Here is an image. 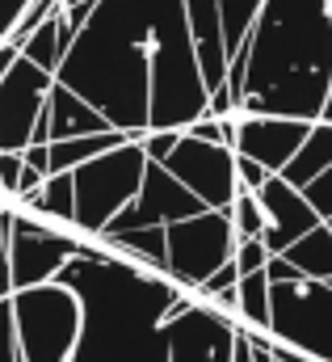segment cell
<instances>
[{
    "mask_svg": "<svg viewBox=\"0 0 332 362\" xmlns=\"http://www.w3.org/2000/svg\"><path fill=\"white\" fill-rule=\"evenodd\" d=\"M185 0H97L76 34L59 81L97 105L114 131H152V64L172 30H181Z\"/></svg>",
    "mask_w": 332,
    "mask_h": 362,
    "instance_id": "6da1fadb",
    "label": "cell"
},
{
    "mask_svg": "<svg viewBox=\"0 0 332 362\" xmlns=\"http://www.w3.org/2000/svg\"><path fill=\"white\" fill-rule=\"evenodd\" d=\"M59 282H68L84 303V329L72 362H172L168 316L185 312L198 295L172 274L131 262L101 240L72 257Z\"/></svg>",
    "mask_w": 332,
    "mask_h": 362,
    "instance_id": "7a4b0ae2",
    "label": "cell"
},
{
    "mask_svg": "<svg viewBox=\"0 0 332 362\" xmlns=\"http://www.w3.org/2000/svg\"><path fill=\"white\" fill-rule=\"evenodd\" d=\"M232 59L244 64L240 110L320 122L332 93V0H265Z\"/></svg>",
    "mask_w": 332,
    "mask_h": 362,
    "instance_id": "3957f363",
    "label": "cell"
},
{
    "mask_svg": "<svg viewBox=\"0 0 332 362\" xmlns=\"http://www.w3.org/2000/svg\"><path fill=\"white\" fill-rule=\"evenodd\" d=\"M13 320L21 362H72L84 329V303L68 282L13 291Z\"/></svg>",
    "mask_w": 332,
    "mask_h": 362,
    "instance_id": "277c9868",
    "label": "cell"
},
{
    "mask_svg": "<svg viewBox=\"0 0 332 362\" xmlns=\"http://www.w3.org/2000/svg\"><path fill=\"white\" fill-rule=\"evenodd\" d=\"M148 165L152 160L143 152V139H126V144L93 156L88 165L72 169L76 173V232L97 240L139 198Z\"/></svg>",
    "mask_w": 332,
    "mask_h": 362,
    "instance_id": "5b68a950",
    "label": "cell"
},
{
    "mask_svg": "<svg viewBox=\"0 0 332 362\" xmlns=\"http://www.w3.org/2000/svg\"><path fill=\"white\" fill-rule=\"evenodd\" d=\"M269 333L307 354L316 362H332V282L320 278H286V282H273V295H269Z\"/></svg>",
    "mask_w": 332,
    "mask_h": 362,
    "instance_id": "8992f818",
    "label": "cell"
},
{
    "mask_svg": "<svg viewBox=\"0 0 332 362\" xmlns=\"http://www.w3.org/2000/svg\"><path fill=\"white\" fill-rule=\"evenodd\" d=\"M64 223L34 215L30 206H13V240H8V266H13V291L55 282L72 257L88 253L93 236H81L76 228L59 232Z\"/></svg>",
    "mask_w": 332,
    "mask_h": 362,
    "instance_id": "52a82bcc",
    "label": "cell"
},
{
    "mask_svg": "<svg viewBox=\"0 0 332 362\" xmlns=\"http://www.w3.org/2000/svg\"><path fill=\"white\" fill-rule=\"evenodd\" d=\"M236 228L227 211H202L189 219L168 223V274L185 291H202L215 274L236 257Z\"/></svg>",
    "mask_w": 332,
    "mask_h": 362,
    "instance_id": "ba28073f",
    "label": "cell"
},
{
    "mask_svg": "<svg viewBox=\"0 0 332 362\" xmlns=\"http://www.w3.org/2000/svg\"><path fill=\"white\" fill-rule=\"evenodd\" d=\"M55 81H59L55 72L38 68L25 55L8 68V76L0 81V152H25L34 144L38 118L47 114Z\"/></svg>",
    "mask_w": 332,
    "mask_h": 362,
    "instance_id": "9c48e42d",
    "label": "cell"
},
{
    "mask_svg": "<svg viewBox=\"0 0 332 362\" xmlns=\"http://www.w3.org/2000/svg\"><path fill=\"white\" fill-rule=\"evenodd\" d=\"M240 325H244L240 316L194 295L185 312L168 316V354L172 362H236Z\"/></svg>",
    "mask_w": 332,
    "mask_h": 362,
    "instance_id": "30bf717a",
    "label": "cell"
},
{
    "mask_svg": "<svg viewBox=\"0 0 332 362\" xmlns=\"http://www.w3.org/2000/svg\"><path fill=\"white\" fill-rule=\"evenodd\" d=\"M165 169L172 177H181L211 211H227L240 177H236V148L227 144H206L181 131V144L172 148V156L165 160Z\"/></svg>",
    "mask_w": 332,
    "mask_h": 362,
    "instance_id": "8fae6325",
    "label": "cell"
},
{
    "mask_svg": "<svg viewBox=\"0 0 332 362\" xmlns=\"http://www.w3.org/2000/svg\"><path fill=\"white\" fill-rule=\"evenodd\" d=\"M206 202L185 185L181 177H172L160 160L148 165V177H143V189L139 198L101 232V236H114V232H131V228H168L177 219H189V215H202Z\"/></svg>",
    "mask_w": 332,
    "mask_h": 362,
    "instance_id": "7c38bea8",
    "label": "cell"
},
{
    "mask_svg": "<svg viewBox=\"0 0 332 362\" xmlns=\"http://www.w3.org/2000/svg\"><path fill=\"white\" fill-rule=\"evenodd\" d=\"M316 122L303 118H282V114H249L236 110L232 114V148L240 156L261 160L269 173H286V165L299 156V148L307 144Z\"/></svg>",
    "mask_w": 332,
    "mask_h": 362,
    "instance_id": "4fadbf2b",
    "label": "cell"
},
{
    "mask_svg": "<svg viewBox=\"0 0 332 362\" xmlns=\"http://www.w3.org/2000/svg\"><path fill=\"white\" fill-rule=\"evenodd\" d=\"M256 198L265 206V245H269V253H286L295 240H303L307 232H316L324 223L320 211L312 206V198L299 185H290L282 173H273L265 181L256 189Z\"/></svg>",
    "mask_w": 332,
    "mask_h": 362,
    "instance_id": "5bb4252c",
    "label": "cell"
},
{
    "mask_svg": "<svg viewBox=\"0 0 332 362\" xmlns=\"http://www.w3.org/2000/svg\"><path fill=\"white\" fill-rule=\"evenodd\" d=\"M185 17H189V30H194V42H198V59H202V76L211 93L227 85V42H223V8L219 0H185Z\"/></svg>",
    "mask_w": 332,
    "mask_h": 362,
    "instance_id": "9a60e30c",
    "label": "cell"
},
{
    "mask_svg": "<svg viewBox=\"0 0 332 362\" xmlns=\"http://www.w3.org/2000/svg\"><path fill=\"white\" fill-rule=\"evenodd\" d=\"M47 131H51V144H55V139H76V135H101V131H114V127L76 89H68L64 81H55L51 101H47Z\"/></svg>",
    "mask_w": 332,
    "mask_h": 362,
    "instance_id": "2e32d148",
    "label": "cell"
},
{
    "mask_svg": "<svg viewBox=\"0 0 332 362\" xmlns=\"http://www.w3.org/2000/svg\"><path fill=\"white\" fill-rule=\"evenodd\" d=\"M76 34H81V25L72 21V13L59 4L25 42H21V55L25 59H34L38 68H47V72H55L59 76V64L68 59V51H72V42H76Z\"/></svg>",
    "mask_w": 332,
    "mask_h": 362,
    "instance_id": "e0dca14e",
    "label": "cell"
},
{
    "mask_svg": "<svg viewBox=\"0 0 332 362\" xmlns=\"http://www.w3.org/2000/svg\"><path fill=\"white\" fill-rule=\"evenodd\" d=\"M97 240L131 262H143L152 270L168 274V228H131V232H114V236H97Z\"/></svg>",
    "mask_w": 332,
    "mask_h": 362,
    "instance_id": "ac0fdd59",
    "label": "cell"
},
{
    "mask_svg": "<svg viewBox=\"0 0 332 362\" xmlns=\"http://www.w3.org/2000/svg\"><path fill=\"white\" fill-rule=\"evenodd\" d=\"M17 206H30L42 219H55L64 228H76V173H51V177L42 181L38 194H30Z\"/></svg>",
    "mask_w": 332,
    "mask_h": 362,
    "instance_id": "d6986e66",
    "label": "cell"
},
{
    "mask_svg": "<svg viewBox=\"0 0 332 362\" xmlns=\"http://www.w3.org/2000/svg\"><path fill=\"white\" fill-rule=\"evenodd\" d=\"M328 165H332V122H324V118H320V122L312 127L307 144L299 148V156L286 165V173H282V177L290 181V185H299V189H307V185L320 177Z\"/></svg>",
    "mask_w": 332,
    "mask_h": 362,
    "instance_id": "ffe728a7",
    "label": "cell"
},
{
    "mask_svg": "<svg viewBox=\"0 0 332 362\" xmlns=\"http://www.w3.org/2000/svg\"><path fill=\"white\" fill-rule=\"evenodd\" d=\"M282 257H286L290 266H299L307 278L332 282V228L328 223H320L316 232H307L303 240H295Z\"/></svg>",
    "mask_w": 332,
    "mask_h": 362,
    "instance_id": "44dd1931",
    "label": "cell"
},
{
    "mask_svg": "<svg viewBox=\"0 0 332 362\" xmlns=\"http://www.w3.org/2000/svg\"><path fill=\"white\" fill-rule=\"evenodd\" d=\"M269 295H273V282H269V274L265 270L244 274V278H240V320H244L249 329L269 333V316H273Z\"/></svg>",
    "mask_w": 332,
    "mask_h": 362,
    "instance_id": "7402d4cb",
    "label": "cell"
},
{
    "mask_svg": "<svg viewBox=\"0 0 332 362\" xmlns=\"http://www.w3.org/2000/svg\"><path fill=\"white\" fill-rule=\"evenodd\" d=\"M223 8V42H227V55H236L244 42H249L252 25L265 8V0H219Z\"/></svg>",
    "mask_w": 332,
    "mask_h": 362,
    "instance_id": "603a6c76",
    "label": "cell"
},
{
    "mask_svg": "<svg viewBox=\"0 0 332 362\" xmlns=\"http://www.w3.org/2000/svg\"><path fill=\"white\" fill-rule=\"evenodd\" d=\"M227 215H232V228H236L240 240H265V206H261L256 189L240 185L232 206H227Z\"/></svg>",
    "mask_w": 332,
    "mask_h": 362,
    "instance_id": "cb8c5ba5",
    "label": "cell"
},
{
    "mask_svg": "<svg viewBox=\"0 0 332 362\" xmlns=\"http://www.w3.org/2000/svg\"><path fill=\"white\" fill-rule=\"evenodd\" d=\"M0 362H21L17 320H13V295H8V299H0Z\"/></svg>",
    "mask_w": 332,
    "mask_h": 362,
    "instance_id": "d4e9b609",
    "label": "cell"
},
{
    "mask_svg": "<svg viewBox=\"0 0 332 362\" xmlns=\"http://www.w3.org/2000/svg\"><path fill=\"white\" fill-rule=\"evenodd\" d=\"M21 177H25V152H0V185L13 198V206L21 194Z\"/></svg>",
    "mask_w": 332,
    "mask_h": 362,
    "instance_id": "484cf974",
    "label": "cell"
},
{
    "mask_svg": "<svg viewBox=\"0 0 332 362\" xmlns=\"http://www.w3.org/2000/svg\"><path fill=\"white\" fill-rule=\"evenodd\" d=\"M269 257H273V253H269L265 240H240V245H236V270H240V278H244V274L265 270Z\"/></svg>",
    "mask_w": 332,
    "mask_h": 362,
    "instance_id": "4316f807",
    "label": "cell"
},
{
    "mask_svg": "<svg viewBox=\"0 0 332 362\" xmlns=\"http://www.w3.org/2000/svg\"><path fill=\"white\" fill-rule=\"evenodd\" d=\"M139 139H143L148 160H160V165H165L168 156H172V148L181 144V131H148V135H139Z\"/></svg>",
    "mask_w": 332,
    "mask_h": 362,
    "instance_id": "83f0119b",
    "label": "cell"
},
{
    "mask_svg": "<svg viewBox=\"0 0 332 362\" xmlns=\"http://www.w3.org/2000/svg\"><path fill=\"white\" fill-rule=\"evenodd\" d=\"M185 135H194V139H206V144H227L232 148V135H227V127H223V118H198L194 127H185Z\"/></svg>",
    "mask_w": 332,
    "mask_h": 362,
    "instance_id": "f1b7e54d",
    "label": "cell"
},
{
    "mask_svg": "<svg viewBox=\"0 0 332 362\" xmlns=\"http://www.w3.org/2000/svg\"><path fill=\"white\" fill-rule=\"evenodd\" d=\"M236 177H240V185H249V189H261L273 173H269L261 160H252V156H240V152H236Z\"/></svg>",
    "mask_w": 332,
    "mask_h": 362,
    "instance_id": "f546056e",
    "label": "cell"
},
{
    "mask_svg": "<svg viewBox=\"0 0 332 362\" xmlns=\"http://www.w3.org/2000/svg\"><path fill=\"white\" fill-rule=\"evenodd\" d=\"M30 4H34V0H0V38H8V34L17 30V21L25 17Z\"/></svg>",
    "mask_w": 332,
    "mask_h": 362,
    "instance_id": "4dcf8cb0",
    "label": "cell"
},
{
    "mask_svg": "<svg viewBox=\"0 0 332 362\" xmlns=\"http://www.w3.org/2000/svg\"><path fill=\"white\" fill-rule=\"evenodd\" d=\"M227 286H240V270H236V257H232V262H227L223 270L215 274V278H211V282H206V286H202L198 295H206V299H211V295H219V291H227Z\"/></svg>",
    "mask_w": 332,
    "mask_h": 362,
    "instance_id": "1f68e13d",
    "label": "cell"
},
{
    "mask_svg": "<svg viewBox=\"0 0 332 362\" xmlns=\"http://www.w3.org/2000/svg\"><path fill=\"white\" fill-rule=\"evenodd\" d=\"M273 337V333H269ZM273 358L278 362H316V358H307V354H299V350H290V346H282L278 337H273Z\"/></svg>",
    "mask_w": 332,
    "mask_h": 362,
    "instance_id": "d6a6232c",
    "label": "cell"
},
{
    "mask_svg": "<svg viewBox=\"0 0 332 362\" xmlns=\"http://www.w3.org/2000/svg\"><path fill=\"white\" fill-rule=\"evenodd\" d=\"M236 362H252V354H249V341L236 333Z\"/></svg>",
    "mask_w": 332,
    "mask_h": 362,
    "instance_id": "836d02e7",
    "label": "cell"
},
{
    "mask_svg": "<svg viewBox=\"0 0 332 362\" xmlns=\"http://www.w3.org/2000/svg\"><path fill=\"white\" fill-rule=\"evenodd\" d=\"M8 295H13V286H8V282L0 278V299H8Z\"/></svg>",
    "mask_w": 332,
    "mask_h": 362,
    "instance_id": "e575fe53",
    "label": "cell"
},
{
    "mask_svg": "<svg viewBox=\"0 0 332 362\" xmlns=\"http://www.w3.org/2000/svg\"><path fill=\"white\" fill-rule=\"evenodd\" d=\"M324 122H332V93H328V105H324Z\"/></svg>",
    "mask_w": 332,
    "mask_h": 362,
    "instance_id": "d590c367",
    "label": "cell"
},
{
    "mask_svg": "<svg viewBox=\"0 0 332 362\" xmlns=\"http://www.w3.org/2000/svg\"><path fill=\"white\" fill-rule=\"evenodd\" d=\"M64 4H88V0H64Z\"/></svg>",
    "mask_w": 332,
    "mask_h": 362,
    "instance_id": "8d00e7d4",
    "label": "cell"
},
{
    "mask_svg": "<svg viewBox=\"0 0 332 362\" xmlns=\"http://www.w3.org/2000/svg\"><path fill=\"white\" fill-rule=\"evenodd\" d=\"M324 223H328V228H332V215H328V219H324Z\"/></svg>",
    "mask_w": 332,
    "mask_h": 362,
    "instance_id": "74e56055",
    "label": "cell"
},
{
    "mask_svg": "<svg viewBox=\"0 0 332 362\" xmlns=\"http://www.w3.org/2000/svg\"><path fill=\"white\" fill-rule=\"evenodd\" d=\"M0 42H4V38H0Z\"/></svg>",
    "mask_w": 332,
    "mask_h": 362,
    "instance_id": "f35d334b",
    "label": "cell"
}]
</instances>
